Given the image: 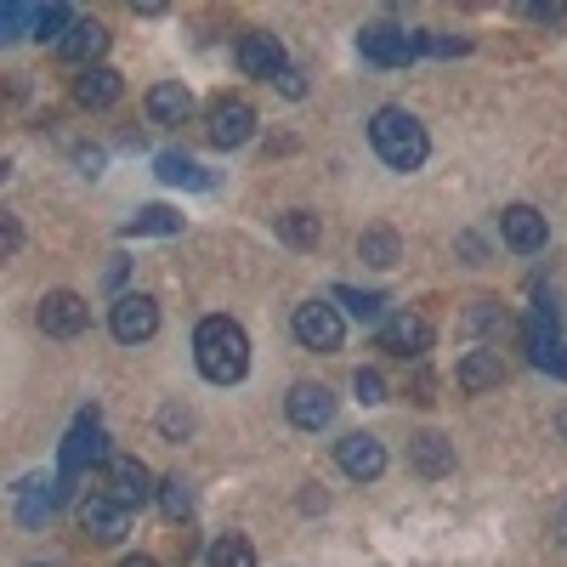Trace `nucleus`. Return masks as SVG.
Returning a JSON list of instances; mask_svg holds the SVG:
<instances>
[{
	"instance_id": "obj_1",
	"label": "nucleus",
	"mask_w": 567,
	"mask_h": 567,
	"mask_svg": "<svg viewBox=\"0 0 567 567\" xmlns=\"http://www.w3.org/2000/svg\"><path fill=\"white\" fill-rule=\"evenodd\" d=\"M194 363L210 386H233V381H245V369H250V341H245V329L233 323V318H205L194 329Z\"/></svg>"
},
{
	"instance_id": "obj_6",
	"label": "nucleus",
	"mask_w": 567,
	"mask_h": 567,
	"mask_svg": "<svg viewBox=\"0 0 567 567\" xmlns=\"http://www.w3.org/2000/svg\"><path fill=\"white\" fill-rule=\"evenodd\" d=\"M358 52H363L369 63H381V69H398V63L420 58V34H409V29H398V23H369V29L358 34Z\"/></svg>"
},
{
	"instance_id": "obj_11",
	"label": "nucleus",
	"mask_w": 567,
	"mask_h": 567,
	"mask_svg": "<svg viewBox=\"0 0 567 567\" xmlns=\"http://www.w3.org/2000/svg\"><path fill=\"white\" fill-rule=\"evenodd\" d=\"M85 323H91V307H85V301H80L74 290H52V296L40 301V329H45V336H58V341H74Z\"/></svg>"
},
{
	"instance_id": "obj_37",
	"label": "nucleus",
	"mask_w": 567,
	"mask_h": 567,
	"mask_svg": "<svg viewBox=\"0 0 567 567\" xmlns=\"http://www.w3.org/2000/svg\"><path fill=\"white\" fill-rule=\"evenodd\" d=\"M278 91H284V97H301L307 85H301V74H296V69H284V74H278Z\"/></svg>"
},
{
	"instance_id": "obj_4",
	"label": "nucleus",
	"mask_w": 567,
	"mask_h": 567,
	"mask_svg": "<svg viewBox=\"0 0 567 567\" xmlns=\"http://www.w3.org/2000/svg\"><path fill=\"white\" fill-rule=\"evenodd\" d=\"M109 329H114L120 347L154 341V336H159V301H154V296H120V301L109 307Z\"/></svg>"
},
{
	"instance_id": "obj_23",
	"label": "nucleus",
	"mask_w": 567,
	"mask_h": 567,
	"mask_svg": "<svg viewBox=\"0 0 567 567\" xmlns=\"http://www.w3.org/2000/svg\"><path fill=\"white\" fill-rule=\"evenodd\" d=\"M165 239V233H182V216L171 210V205H148V210H136L131 221H125V239Z\"/></svg>"
},
{
	"instance_id": "obj_7",
	"label": "nucleus",
	"mask_w": 567,
	"mask_h": 567,
	"mask_svg": "<svg viewBox=\"0 0 567 567\" xmlns=\"http://www.w3.org/2000/svg\"><path fill=\"white\" fill-rule=\"evenodd\" d=\"M523 347H528L534 369L567 381V347H561V336H556V318H550V312H534V318L523 323Z\"/></svg>"
},
{
	"instance_id": "obj_19",
	"label": "nucleus",
	"mask_w": 567,
	"mask_h": 567,
	"mask_svg": "<svg viewBox=\"0 0 567 567\" xmlns=\"http://www.w3.org/2000/svg\"><path fill=\"white\" fill-rule=\"evenodd\" d=\"M58 52L69 58V63H80V69H91L103 52H109V29L103 23H91V18H80L74 29H69V40L58 45Z\"/></svg>"
},
{
	"instance_id": "obj_9",
	"label": "nucleus",
	"mask_w": 567,
	"mask_h": 567,
	"mask_svg": "<svg viewBox=\"0 0 567 567\" xmlns=\"http://www.w3.org/2000/svg\"><path fill=\"white\" fill-rule=\"evenodd\" d=\"M381 352H392V358H425L432 352V323H425L420 312H392L386 323H381Z\"/></svg>"
},
{
	"instance_id": "obj_2",
	"label": "nucleus",
	"mask_w": 567,
	"mask_h": 567,
	"mask_svg": "<svg viewBox=\"0 0 567 567\" xmlns=\"http://www.w3.org/2000/svg\"><path fill=\"white\" fill-rule=\"evenodd\" d=\"M369 142H374V154H381L392 171H420L425 154H432L425 125H420L409 109H381V114L369 120Z\"/></svg>"
},
{
	"instance_id": "obj_10",
	"label": "nucleus",
	"mask_w": 567,
	"mask_h": 567,
	"mask_svg": "<svg viewBox=\"0 0 567 567\" xmlns=\"http://www.w3.org/2000/svg\"><path fill=\"white\" fill-rule=\"evenodd\" d=\"M336 460H341V471H347L352 483H374L386 471V443L369 437V432H352V437L336 443Z\"/></svg>"
},
{
	"instance_id": "obj_33",
	"label": "nucleus",
	"mask_w": 567,
	"mask_h": 567,
	"mask_svg": "<svg viewBox=\"0 0 567 567\" xmlns=\"http://www.w3.org/2000/svg\"><path fill=\"white\" fill-rule=\"evenodd\" d=\"M352 392H358V403H386V381L374 369H358L352 374Z\"/></svg>"
},
{
	"instance_id": "obj_35",
	"label": "nucleus",
	"mask_w": 567,
	"mask_h": 567,
	"mask_svg": "<svg viewBox=\"0 0 567 567\" xmlns=\"http://www.w3.org/2000/svg\"><path fill=\"white\" fill-rule=\"evenodd\" d=\"M534 23H550V29H561L567 23V7H556V0H550V7H539V0H534V7H523Z\"/></svg>"
},
{
	"instance_id": "obj_12",
	"label": "nucleus",
	"mask_w": 567,
	"mask_h": 567,
	"mask_svg": "<svg viewBox=\"0 0 567 567\" xmlns=\"http://www.w3.org/2000/svg\"><path fill=\"white\" fill-rule=\"evenodd\" d=\"M499 233H505V245H511V250H523V256L545 250V239H550V227H545V216H539L534 205H511V210H499Z\"/></svg>"
},
{
	"instance_id": "obj_21",
	"label": "nucleus",
	"mask_w": 567,
	"mask_h": 567,
	"mask_svg": "<svg viewBox=\"0 0 567 567\" xmlns=\"http://www.w3.org/2000/svg\"><path fill=\"white\" fill-rule=\"evenodd\" d=\"M120 74L114 69H85L80 80H74V97H80V109H114L120 103Z\"/></svg>"
},
{
	"instance_id": "obj_17",
	"label": "nucleus",
	"mask_w": 567,
	"mask_h": 567,
	"mask_svg": "<svg viewBox=\"0 0 567 567\" xmlns=\"http://www.w3.org/2000/svg\"><path fill=\"white\" fill-rule=\"evenodd\" d=\"M409 465L420 471V477H449V471H454V443L449 437H437V432H420L414 443H409Z\"/></svg>"
},
{
	"instance_id": "obj_22",
	"label": "nucleus",
	"mask_w": 567,
	"mask_h": 567,
	"mask_svg": "<svg viewBox=\"0 0 567 567\" xmlns=\"http://www.w3.org/2000/svg\"><path fill=\"white\" fill-rule=\"evenodd\" d=\"M278 239H284V245H296V250H318L323 221H318L312 210H284V216H278Z\"/></svg>"
},
{
	"instance_id": "obj_40",
	"label": "nucleus",
	"mask_w": 567,
	"mask_h": 567,
	"mask_svg": "<svg viewBox=\"0 0 567 567\" xmlns=\"http://www.w3.org/2000/svg\"><path fill=\"white\" fill-rule=\"evenodd\" d=\"M29 567H45V561H29Z\"/></svg>"
},
{
	"instance_id": "obj_36",
	"label": "nucleus",
	"mask_w": 567,
	"mask_h": 567,
	"mask_svg": "<svg viewBox=\"0 0 567 567\" xmlns=\"http://www.w3.org/2000/svg\"><path fill=\"white\" fill-rule=\"evenodd\" d=\"M18 245H23V233H18V216H0V250H7V256H18Z\"/></svg>"
},
{
	"instance_id": "obj_31",
	"label": "nucleus",
	"mask_w": 567,
	"mask_h": 567,
	"mask_svg": "<svg viewBox=\"0 0 567 567\" xmlns=\"http://www.w3.org/2000/svg\"><path fill=\"white\" fill-rule=\"evenodd\" d=\"M159 432H165L171 443H182L187 432H194V409H182V403H165V409H159Z\"/></svg>"
},
{
	"instance_id": "obj_38",
	"label": "nucleus",
	"mask_w": 567,
	"mask_h": 567,
	"mask_svg": "<svg viewBox=\"0 0 567 567\" xmlns=\"http://www.w3.org/2000/svg\"><path fill=\"white\" fill-rule=\"evenodd\" d=\"M550 534H556V545L567 550V505H556V516H550Z\"/></svg>"
},
{
	"instance_id": "obj_30",
	"label": "nucleus",
	"mask_w": 567,
	"mask_h": 567,
	"mask_svg": "<svg viewBox=\"0 0 567 567\" xmlns=\"http://www.w3.org/2000/svg\"><path fill=\"white\" fill-rule=\"evenodd\" d=\"M159 176H165V182H182V187H205L199 165L182 159V154H159Z\"/></svg>"
},
{
	"instance_id": "obj_25",
	"label": "nucleus",
	"mask_w": 567,
	"mask_h": 567,
	"mask_svg": "<svg viewBox=\"0 0 567 567\" xmlns=\"http://www.w3.org/2000/svg\"><path fill=\"white\" fill-rule=\"evenodd\" d=\"M336 301H341L358 323H386V296H374V290H352V284H336Z\"/></svg>"
},
{
	"instance_id": "obj_34",
	"label": "nucleus",
	"mask_w": 567,
	"mask_h": 567,
	"mask_svg": "<svg viewBox=\"0 0 567 567\" xmlns=\"http://www.w3.org/2000/svg\"><path fill=\"white\" fill-rule=\"evenodd\" d=\"M29 23H34V12H29V7H18V0H12V7H0V34H7V40H18Z\"/></svg>"
},
{
	"instance_id": "obj_16",
	"label": "nucleus",
	"mask_w": 567,
	"mask_h": 567,
	"mask_svg": "<svg viewBox=\"0 0 567 567\" xmlns=\"http://www.w3.org/2000/svg\"><path fill=\"white\" fill-rule=\"evenodd\" d=\"M239 69L250 74V80H278L284 69V45H278V34H245L239 40Z\"/></svg>"
},
{
	"instance_id": "obj_3",
	"label": "nucleus",
	"mask_w": 567,
	"mask_h": 567,
	"mask_svg": "<svg viewBox=\"0 0 567 567\" xmlns=\"http://www.w3.org/2000/svg\"><path fill=\"white\" fill-rule=\"evenodd\" d=\"M290 329H296V341L307 352H341V341H347L341 307H329V301H301L296 318H290Z\"/></svg>"
},
{
	"instance_id": "obj_24",
	"label": "nucleus",
	"mask_w": 567,
	"mask_h": 567,
	"mask_svg": "<svg viewBox=\"0 0 567 567\" xmlns=\"http://www.w3.org/2000/svg\"><path fill=\"white\" fill-rule=\"evenodd\" d=\"M398 250H403V245H398L392 227H363V233H358V256H363L369 267H398Z\"/></svg>"
},
{
	"instance_id": "obj_29",
	"label": "nucleus",
	"mask_w": 567,
	"mask_h": 567,
	"mask_svg": "<svg viewBox=\"0 0 567 567\" xmlns=\"http://www.w3.org/2000/svg\"><path fill=\"white\" fill-rule=\"evenodd\" d=\"M159 505H165L171 523H187V516H194V488L182 477H171V483H159Z\"/></svg>"
},
{
	"instance_id": "obj_15",
	"label": "nucleus",
	"mask_w": 567,
	"mask_h": 567,
	"mask_svg": "<svg viewBox=\"0 0 567 567\" xmlns=\"http://www.w3.org/2000/svg\"><path fill=\"white\" fill-rule=\"evenodd\" d=\"M125 505L120 499H109V494H91V499H80V528L91 534V539H103V545H114V539H125Z\"/></svg>"
},
{
	"instance_id": "obj_39",
	"label": "nucleus",
	"mask_w": 567,
	"mask_h": 567,
	"mask_svg": "<svg viewBox=\"0 0 567 567\" xmlns=\"http://www.w3.org/2000/svg\"><path fill=\"white\" fill-rule=\"evenodd\" d=\"M120 567H159V561H154V556H125Z\"/></svg>"
},
{
	"instance_id": "obj_5",
	"label": "nucleus",
	"mask_w": 567,
	"mask_h": 567,
	"mask_svg": "<svg viewBox=\"0 0 567 567\" xmlns=\"http://www.w3.org/2000/svg\"><path fill=\"white\" fill-rule=\"evenodd\" d=\"M58 460H63V477H80V471L114 460V454H109V437H103V425H97V409H85V414H80V425L69 432V443H63Z\"/></svg>"
},
{
	"instance_id": "obj_27",
	"label": "nucleus",
	"mask_w": 567,
	"mask_h": 567,
	"mask_svg": "<svg viewBox=\"0 0 567 567\" xmlns=\"http://www.w3.org/2000/svg\"><path fill=\"white\" fill-rule=\"evenodd\" d=\"M210 567H256V545L245 534H221L210 545Z\"/></svg>"
},
{
	"instance_id": "obj_20",
	"label": "nucleus",
	"mask_w": 567,
	"mask_h": 567,
	"mask_svg": "<svg viewBox=\"0 0 567 567\" xmlns=\"http://www.w3.org/2000/svg\"><path fill=\"white\" fill-rule=\"evenodd\" d=\"M454 381H460V392H494L499 381H505V363H499V352H465V363L454 369Z\"/></svg>"
},
{
	"instance_id": "obj_8",
	"label": "nucleus",
	"mask_w": 567,
	"mask_h": 567,
	"mask_svg": "<svg viewBox=\"0 0 567 567\" xmlns=\"http://www.w3.org/2000/svg\"><path fill=\"white\" fill-rule=\"evenodd\" d=\"M109 499H120L125 511H131V505H148V499H159V488H154V471L142 465V460H131V454H114V460H109Z\"/></svg>"
},
{
	"instance_id": "obj_14",
	"label": "nucleus",
	"mask_w": 567,
	"mask_h": 567,
	"mask_svg": "<svg viewBox=\"0 0 567 567\" xmlns=\"http://www.w3.org/2000/svg\"><path fill=\"white\" fill-rule=\"evenodd\" d=\"M250 136H256V109L250 103L233 97V103L210 109V142H216V148H245Z\"/></svg>"
},
{
	"instance_id": "obj_28",
	"label": "nucleus",
	"mask_w": 567,
	"mask_h": 567,
	"mask_svg": "<svg viewBox=\"0 0 567 567\" xmlns=\"http://www.w3.org/2000/svg\"><path fill=\"white\" fill-rule=\"evenodd\" d=\"M80 18L69 12V7H34V40H69V29H74Z\"/></svg>"
},
{
	"instance_id": "obj_18",
	"label": "nucleus",
	"mask_w": 567,
	"mask_h": 567,
	"mask_svg": "<svg viewBox=\"0 0 567 567\" xmlns=\"http://www.w3.org/2000/svg\"><path fill=\"white\" fill-rule=\"evenodd\" d=\"M187 114H194V91H187L182 80H165L148 91V120L154 125H182Z\"/></svg>"
},
{
	"instance_id": "obj_26",
	"label": "nucleus",
	"mask_w": 567,
	"mask_h": 567,
	"mask_svg": "<svg viewBox=\"0 0 567 567\" xmlns=\"http://www.w3.org/2000/svg\"><path fill=\"white\" fill-rule=\"evenodd\" d=\"M460 329H465V336H499V329H505V307H494V301H471V307L460 312Z\"/></svg>"
},
{
	"instance_id": "obj_32",
	"label": "nucleus",
	"mask_w": 567,
	"mask_h": 567,
	"mask_svg": "<svg viewBox=\"0 0 567 567\" xmlns=\"http://www.w3.org/2000/svg\"><path fill=\"white\" fill-rule=\"evenodd\" d=\"M420 52H432V58H460V52H471V40H460V34H420Z\"/></svg>"
},
{
	"instance_id": "obj_41",
	"label": "nucleus",
	"mask_w": 567,
	"mask_h": 567,
	"mask_svg": "<svg viewBox=\"0 0 567 567\" xmlns=\"http://www.w3.org/2000/svg\"><path fill=\"white\" fill-rule=\"evenodd\" d=\"M561 425H567V420H561Z\"/></svg>"
},
{
	"instance_id": "obj_13",
	"label": "nucleus",
	"mask_w": 567,
	"mask_h": 567,
	"mask_svg": "<svg viewBox=\"0 0 567 567\" xmlns=\"http://www.w3.org/2000/svg\"><path fill=\"white\" fill-rule=\"evenodd\" d=\"M284 409H290V425H301V432H323V425L336 420V398H329L323 386H312V381L290 386V398H284Z\"/></svg>"
}]
</instances>
